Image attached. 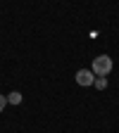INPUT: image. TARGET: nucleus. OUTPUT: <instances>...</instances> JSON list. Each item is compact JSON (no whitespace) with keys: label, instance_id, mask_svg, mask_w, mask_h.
<instances>
[{"label":"nucleus","instance_id":"obj_1","mask_svg":"<svg viewBox=\"0 0 119 133\" xmlns=\"http://www.w3.org/2000/svg\"><path fill=\"white\" fill-rule=\"evenodd\" d=\"M112 69H114V62H112L110 55H98V57H93V66H91V71H93L95 76H107Z\"/></svg>","mask_w":119,"mask_h":133},{"label":"nucleus","instance_id":"obj_2","mask_svg":"<svg viewBox=\"0 0 119 133\" xmlns=\"http://www.w3.org/2000/svg\"><path fill=\"white\" fill-rule=\"evenodd\" d=\"M93 81H95V74L91 69H79L76 71V83H79V86L88 88V86H93Z\"/></svg>","mask_w":119,"mask_h":133},{"label":"nucleus","instance_id":"obj_3","mask_svg":"<svg viewBox=\"0 0 119 133\" xmlns=\"http://www.w3.org/2000/svg\"><path fill=\"white\" fill-rule=\"evenodd\" d=\"M7 97V105H22V100H24V95L19 93V90H12L10 95H5Z\"/></svg>","mask_w":119,"mask_h":133},{"label":"nucleus","instance_id":"obj_4","mask_svg":"<svg viewBox=\"0 0 119 133\" xmlns=\"http://www.w3.org/2000/svg\"><path fill=\"white\" fill-rule=\"evenodd\" d=\"M93 86H95L98 90H105V88H107V76H95Z\"/></svg>","mask_w":119,"mask_h":133},{"label":"nucleus","instance_id":"obj_5","mask_svg":"<svg viewBox=\"0 0 119 133\" xmlns=\"http://www.w3.org/2000/svg\"><path fill=\"white\" fill-rule=\"evenodd\" d=\"M5 107H7V97H5V95H0V114H3Z\"/></svg>","mask_w":119,"mask_h":133}]
</instances>
